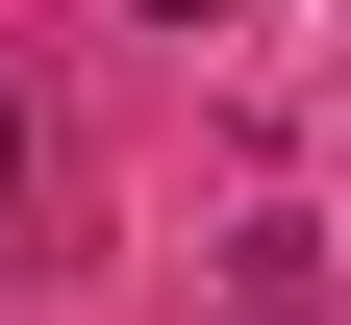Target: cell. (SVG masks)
<instances>
[{
	"label": "cell",
	"instance_id": "6da1fadb",
	"mask_svg": "<svg viewBox=\"0 0 351 325\" xmlns=\"http://www.w3.org/2000/svg\"><path fill=\"white\" fill-rule=\"evenodd\" d=\"M25 200H51V125H25V101H0V225H25Z\"/></svg>",
	"mask_w": 351,
	"mask_h": 325
},
{
	"label": "cell",
	"instance_id": "7a4b0ae2",
	"mask_svg": "<svg viewBox=\"0 0 351 325\" xmlns=\"http://www.w3.org/2000/svg\"><path fill=\"white\" fill-rule=\"evenodd\" d=\"M151 25H226V0H151Z\"/></svg>",
	"mask_w": 351,
	"mask_h": 325
}]
</instances>
